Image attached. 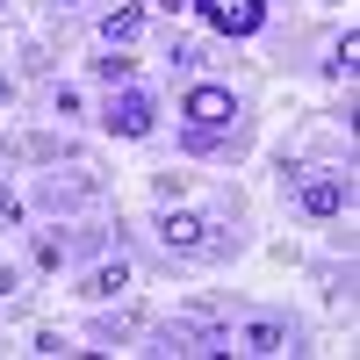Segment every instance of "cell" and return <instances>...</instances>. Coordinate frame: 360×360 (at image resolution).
<instances>
[{"label": "cell", "instance_id": "cell-1", "mask_svg": "<svg viewBox=\"0 0 360 360\" xmlns=\"http://www.w3.org/2000/svg\"><path fill=\"white\" fill-rule=\"evenodd\" d=\"M238 94L231 86H217V79H202V86H188L180 94V144H188L195 159H209V152H224V144L238 137Z\"/></svg>", "mask_w": 360, "mask_h": 360}, {"label": "cell", "instance_id": "cell-2", "mask_svg": "<svg viewBox=\"0 0 360 360\" xmlns=\"http://www.w3.org/2000/svg\"><path fill=\"white\" fill-rule=\"evenodd\" d=\"M159 245H166L173 259H224L231 238H224L217 217H202V209H173V202H166V217H159Z\"/></svg>", "mask_w": 360, "mask_h": 360}, {"label": "cell", "instance_id": "cell-3", "mask_svg": "<svg viewBox=\"0 0 360 360\" xmlns=\"http://www.w3.org/2000/svg\"><path fill=\"white\" fill-rule=\"evenodd\" d=\"M288 195H295V209H303L310 224H339L346 202H353V180L346 173H303V166H288Z\"/></svg>", "mask_w": 360, "mask_h": 360}, {"label": "cell", "instance_id": "cell-4", "mask_svg": "<svg viewBox=\"0 0 360 360\" xmlns=\"http://www.w3.org/2000/svg\"><path fill=\"white\" fill-rule=\"evenodd\" d=\"M152 123H159V94L152 86H115L108 94V108H101V130L108 137H152Z\"/></svg>", "mask_w": 360, "mask_h": 360}, {"label": "cell", "instance_id": "cell-5", "mask_svg": "<svg viewBox=\"0 0 360 360\" xmlns=\"http://www.w3.org/2000/svg\"><path fill=\"white\" fill-rule=\"evenodd\" d=\"M195 15L217 29V37H252L266 22V0H195Z\"/></svg>", "mask_w": 360, "mask_h": 360}, {"label": "cell", "instance_id": "cell-6", "mask_svg": "<svg viewBox=\"0 0 360 360\" xmlns=\"http://www.w3.org/2000/svg\"><path fill=\"white\" fill-rule=\"evenodd\" d=\"M231 346L238 353H288L295 346V324L288 317H245V324H231Z\"/></svg>", "mask_w": 360, "mask_h": 360}, {"label": "cell", "instance_id": "cell-7", "mask_svg": "<svg viewBox=\"0 0 360 360\" xmlns=\"http://www.w3.org/2000/svg\"><path fill=\"white\" fill-rule=\"evenodd\" d=\"M130 281H137V274H130V259H123V252H115V259H101V266H86V274H79L72 288L86 295V303H108V295H123Z\"/></svg>", "mask_w": 360, "mask_h": 360}, {"label": "cell", "instance_id": "cell-8", "mask_svg": "<svg viewBox=\"0 0 360 360\" xmlns=\"http://www.w3.org/2000/svg\"><path fill=\"white\" fill-rule=\"evenodd\" d=\"M94 195H101L94 180H65V173H44V188H37V202L51 209V217H65V209H86Z\"/></svg>", "mask_w": 360, "mask_h": 360}, {"label": "cell", "instance_id": "cell-9", "mask_svg": "<svg viewBox=\"0 0 360 360\" xmlns=\"http://www.w3.org/2000/svg\"><path fill=\"white\" fill-rule=\"evenodd\" d=\"M137 29H144V8H137V0L108 8V15H101V51H123V44L137 37Z\"/></svg>", "mask_w": 360, "mask_h": 360}, {"label": "cell", "instance_id": "cell-10", "mask_svg": "<svg viewBox=\"0 0 360 360\" xmlns=\"http://www.w3.org/2000/svg\"><path fill=\"white\" fill-rule=\"evenodd\" d=\"M72 252H79V238H72V231H37V266H44V274H58Z\"/></svg>", "mask_w": 360, "mask_h": 360}, {"label": "cell", "instance_id": "cell-11", "mask_svg": "<svg viewBox=\"0 0 360 360\" xmlns=\"http://www.w3.org/2000/svg\"><path fill=\"white\" fill-rule=\"evenodd\" d=\"M353 65H360V37L346 29V37L332 44V58H324V79H353Z\"/></svg>", "mask_w": 360, "mask_h": 360}, {"label": "cell", "instance_id": "cell-12", "mask_svg": "<svg viewBox=\"0 0 360 360\" xmlns=\"http://www.w3.org/2000/svg\"><path fill=\"white\" fill-rule=\"evenodd\" d=\"M130 72H137V65H130L123 51H108V58H94V79H101V86H130Z\"/></svg>", "mask_w": 360, "mask_h": 360}, {"label": "cell", "instance_id": "cell-13", "mask_svg": "<svg viewBox=\"0 0 360 360\" xmlns=\"http://www.w3.org/2000/svg\"><path fill=\"white\" fill-rule=\"evenodd\" d=\"M0 231H22V202H15L8 180H0Z\"/></svg>", "mask_w": 360, "mask_h": 360}, {"label": "cell", "instance_id": "cell-14", "mask_svg": "<svg viewBox=\"0 0 360 360\" xmlns=\"http://www.w3.org/2000/svg\"><path fill=\"white\" fill-rule=\"evenodd\" d=\"M8 295H15V266H0V303H8Z\"/></svg>", "mask_w": 360, "mask_h": 360}, {"label": "cell", "instance_id": "cell-15", "mask_svg": "<svg viewBox=\"0 0 360 360\" xmlns=\"http://www.w3.org/2000/svg\"><path fill=\"white\" fill-rule=\"evenodd\" d=\"M58 8H79V0H58Z\"/></svg>", "mask_w": 360, "mask_h": 360}]
</instances>
